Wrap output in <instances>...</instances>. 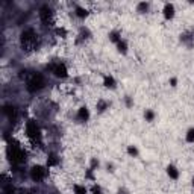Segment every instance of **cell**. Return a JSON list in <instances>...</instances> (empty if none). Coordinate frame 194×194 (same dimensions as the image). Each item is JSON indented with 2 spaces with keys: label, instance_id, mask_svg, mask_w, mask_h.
Masks as SVG:
<instances>
[{
  "label": "cell",
  "instance_id": "obj_1",
  "mask_svg": "<svg viewBox=\"0 0 194 194\" xmlns=\"http://www.w3.org/2000/svg\"><path fill=\"white\" fill-rule=\"evenodd\" d=\"M21 46L24 50H35L38 46V35L35 33V30L27 29L21 33Z\"/></svg>",
  "mask_w": 194,
  "mask_h": 194
},
{
  "label": "cell",
  "instance_id": "obj_2",
  "mask_svg": "<svg viewBox=\"0 0 194 194\" xmlns=\"http://www.w3.org/2000/svg\"><path fill=\"white\" fill-rule=\"evenodd\" d=\"M44 85H46L44 76L40 74V73H33V74L29 77V81H27V91H29V93H36V91L43 90Z\"/></svg>",
  "mask_w": 194,
  "mask_h": 194
},
{
  "label": "cell",
  "instance_id": "obj_3",
  "mask_svg": "<svg viewBox=\"0 0 194 194\" xmlns=\"http://www.w3.org/2000/svg\"><path fill=\"white\" fill-rule=\"evenodd\" d=\"M9 156H11V161H12L14 164H21V162H24V159H26V153H24V150H23L20 146L12 144V146L9 147Z\"/></svg>",
  "mask_w": 194,
  "mask_h": 194
},
{
  "label": "cell",
  "instance_id": "obj_4",
  "mask_svg": "<svg viewBox=\"0 0 194 194\" xmlns=\"http://www.w3.org/2000/svg\"><path fill=\"white\" fill-rule=\"evenodd\" d=\"M26 134H27V137H29L32 141L40 140V128H38L36 122L29 120V122L26 123Z\"/></svg>",
  "mask_w": 194,
  "mask_h": 194
},
{
  "label": "cell",
  "instance_id": "obj_5",
  "mask_svg": "<svg viewBox=\"0 0 194 194\" xmlns=\"http://www.w3.org/2000/svg\"><path fill=\"white\" fill-rule=\"evenodd\" d=\"M46 176H47V170H46L44 167H41V165L32 167V170H30V177H32V180L40 182V180H43Z\"/></svg>",
  "mask_w": 194,
  "mask_h": 194
},
{
  "label": "cell",
  "instance_id": "obj_6",
  "mask_svg": "<svg viewBox=\"0 0 194 194\" xmlns=\"http://www.w3.org/2000/svg\"><path fill=\"white\" fill-rule=\"evenodd\" d=\"M47 68L58 77H65L67 76V67L61 62H52L50 65H47Z\"/></svg>",
  "mask_w": 194,
  "mask_h": 194
},
{
  "label": "cell",
  "instance_id": "obj_7",
  "mask_svg": "<svg viewBox=\"0 0 194 194\" xmlns=\"http://www.w3.org/2000/svg\"><path fill=\"white\" fill-rule=\"evenodd\" d=\"M40 18H41L43 24L49 26V24L52 23V9H50L49 6H43V8L40 9Z\"/></svg>",
  "mask_w": 194,
  "mask_h": 194
},
{
  "label": "cell",
  "instance_id": "obj_8",
  "mask_svg": "<svg viewBox=\"0 0 194 194\" xmlns=\"http://www.w3.org/2000/svg\"><path fill=\"white\" fill-rule=\"evenodd\" d=\"M90 119V112H88V109L84 106V108H81L79 109V112H77V120L79 122H87Z\"/></svg>",
  "mask_w": 194,
  "mask_h": 194
},
{
  "label": "cell",
  "instance_id": "obj_9",
  "mask_svg": "<svg viewBox=\"0 0 194 194\" xmlns=\"http://www.w3.org/2000/svg\"><path fill=\"white\" fill-rule=\"evenodd\" d=\"M164 17H165L167 20H170V18L174 17V8H173V5L167 3V5L164 6Z\"/></svg>",
  "mask_w": 194,
  "mask_h": 194
},
{
  "label": "cell",
  "instance_id": "obj_10",
  "mask_svg": "<svg viewBox=\"0 0 194 194\" xmlns=\"http://www.w3.org/2000/svg\"><path fill=\"white\" fill-rule=\"evenodd\" d=\"M3 112L8 115L11 120L15 117V108H14V106H5V108H3Z\"/></svg>",
  "mask_w": 194,
  "mask_h": 194
},
{
  "label": "cell",
  "instance_id": "obj_11",
  "mask_svg": "<svg viewBox=\"0 0 194 194\" xmlns=\"http://www.w3.org/2000/svg\"><path fill=\"white\" fill-rule=\"evenodd\" d=\"M167 173H168V176H170L171 179H177V176H179V173H177V170H176L174 165H168Z\"/></svg>",
  "mask_w": 194,
  "mask_h": 194
},
{
  "label": "cell",
  "instance_id": "obj_12",
  "mask_svg": "<svg viewBox=\"0 0 194 194\" xmlns=\"http://www.w3.org/2000/svg\"><path fill=\"white\" fill-rule=\"evenodd\" d=\"M105 87L106 88H114L115 87V81H114L112 76H106L105 77Z\"/></svg>",
  "mask_w": 194,
  "mask_h": 194
},
{
  "label": "cell",
  "instance_id": "obj_13",
  "mask_svg": "<svg viewBox=\"0 0 194 194\" xmlns=\"http://www.w3.org/2000/svg\"><path fill=\"white\" fill-rule=\"evenodd\" d=\"M76 14H77V17H81V18H84V17L88 15L87 9H84V8H76Z\"/></svg>",
  "mask_w": 194,
  "mask_h": 194
},
{
  "label": "cell",
  "instance_id": "obj_14",
  "mask_svg": "<svg viewBox=\"0 0 194 194\" xmlns=\"http://www.w3.org/2000/svg\"><path fill=\"white\" fill-rule=\"evenodd\" d=\"M74 192L76 194H87V188L81 185H74Z\"/></svg>",
  "mask_w": 194,
  "mask_h": 194
},
{
  "label": "cell",
  "instance_id": "obj_15",
  "mask_svg": "<svg viewBox=\"0 0 194 194\" xmlns=\"http://www.w3.org/2000/svg\"><path fill=\"white\" fill-rule=\"evenodd\" d=\"M109 40H111V41H114L115 44H117V43H120V41H122V40H120V36H119V33H117V32H112V33L109 35Z\"/></svg>",
  "mask_w": 194,
  "mask_h": 194
},
{
  "label": "cell",
  "instance_id": "obj_16",
  "mask_svg": "<svg viewBox=\"0 0 194 194\" xmlns=\"http://www.w3.org/2000/svg\"><path fill=\"white\" fill-rule=\"evenodd\" d=\"M117 47H119V50H120L122 53H126V50H128V47H126V43H125V41L117 43Z\"/></svg>",
  "mask_w": 194,
  "mask_h": 194
},
{
  "label": "cell",
  "instance_id": "obj_17",
  "mask_svg": "<svg viewBox=\"0 0 194 194\" xmlns=\"http://www.w3.org/2000/svg\"><path fill=\"white\" fill-rule=\"evenodd\" d=\"M186 141L188 143H194V129H189L186 134Z\"/></svg>",
  "mask_w": 194,
  "mask_h": 194
},
{
  "label": "cell",
  "instance_id": "obj_18",
  "mask_svg": "<svg viewBox=\"0 0 194 194\" xmlns=\"http://www.w3.org/2000/svg\"><path fill=\"white\" fill-rule=\"evenodd\" d=\"M14 192H15V189H14L12 185H6L5 186V194H14Z\"/></svg>",
  "mask_w": 194,
  "mask_h": 194
},
{
  "label": "cell",
  "instance_id": "obj_19",
  "mask_svg": "<svg viewBox=\"0 0 194 194\" xmlns=\"http://www.w3.org/2000/svg\"><path fill=\"white\" fill-rule=\"evenodd\" d=\"M47 164H49V165H55V164H58V159H56V156H53V155H52V156L49 158V161H47Z\"/></svg>",
  "mask_w": 194,
  "mask_h": 194
},
{
  "label": "cell",
  "instance_id": "obj_20",
  "mask_svg": "<svg viewBox=\"0 0 194 194\" xmlns=\"http://www.w3.org/2000/svg\"><path fill=\"white\" fill-rule=\"evenodd\" d=\"M128 152H129V155H132V156H137V155H138V150L135 147H132V146L128 149Z\"/></svg>",
  "mask_w": 194,
  "mask_h": 194
},
{
  "label": "cell",
  "instance_id": "obj_21",
  "mask_svg": "<svg viewBox=\"0 0 194 194\" xmlns=\"http://www.w3.org/2000/svg\"><path fill=\"white\" fill-rule=\"evenodd\" d=\"M144 115H146V119H147L149 122H152V120H153V117H155L152 111H146V114H144Z\"/></svg>",
  "mask_w": 194,
  "mask_h": 194
},
{
  "label": "cell",
  "instance_id": "obj_22",
  "mask_svg": "<svg viewBox=\"0 0 194 194\" xmlns=\"http://www.w3.org/2000/svg\"><path fill=\"white\" fill-rule=\"evenodd\" d=\"M105 108H106V103L100 100V102H99V105H97V109H99L100 112H103V111H105Z\"/></svg>",
  "mask_w": 194,
  "mask_h": 194
},
{
  "label": "cell",
  "instance_id": "obj_23",
  "mask_svg": "<svg viewBox=\"0 0 194 194\" xmlns=\"http://www.w3.org/2000/svg\"><path fill=\"white\" fill-rule=\"evenodd\" d=\"M138 11H140V12L147 11V3H140V5H138Z\"/></svg>",
  "mask_w": 194,
  "mask_h": 194
},
{
  "label": "cell",
  "instance_id": "obj_24",
  "mask_svg": "<svg viewBox=\"0 0 194 194\" xmlns=\"http://www.w3.org/2000/svg\"><path fill=\"white\" fill-rule=\"evenodd\" d=\"M126 105H128V106H132V100H131L129 97L126 99Z\"/></svg>",
  "mask_w": 194,
  "mask_h": 194
},
{
  "label": "cell",
  "instance_id": "obj_25",
  "mask_svg": "<svg viewBox=\"0 0 194 194\" xmlns=\"http://www.w3.org/2000/svg\"><path fill=\"white\" fill-rule=\"evenodd\" d=\"M176 84H177L176 79H171V87H176Z\"/></svg>",
  "mask_w": 194,
  "mask_h": 194
},
{
  "label": "cell",
  "instance_id": "obj_26",
  "mask_svg": "<svg viewBox=\"0 0 194 194\" xmlns=\"http://www.w3.org/2000/svg\"><path fill=\"white\" fill-rule=\"evenodd\" d=\"M119 194H128L126 189H119Z\"/></svg>",
  "mask_w": 194,
  "mask_h": 194
},
{
  "label": "cell",
  "instance_id": "obj_27",
  "mask_svg": "<svg viewBox=\"0 0 194 194\" xmlns=\"http://www.w3.org/2000/svg\"><path fill=\"white\" fill-rule=\"evenodd\" d=\"M21 194H29V191H21Z\"/></svg>",
  "mask_w": 194,
  "mask_h": 194
},
{
  "label": "cell",
  "instance_id": "obj_28",
  "mask_svg": "<svg viewBox=\"0 0 194 194\" xmlns=\"http://www.w3.org/2000/svg\"><path fill=\"white\" fill-rule=\"evenodd\" d=\"M192 186H194V179H192Z\"/></svg>",
  "mask_w": 194,
  "mask_h": 194
}]
</instances>
